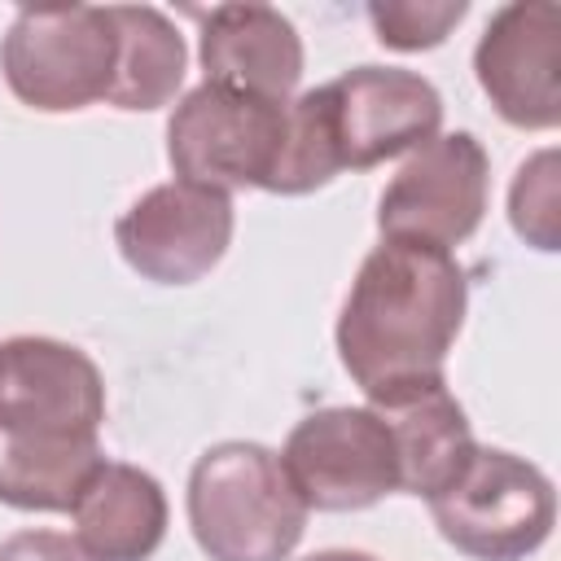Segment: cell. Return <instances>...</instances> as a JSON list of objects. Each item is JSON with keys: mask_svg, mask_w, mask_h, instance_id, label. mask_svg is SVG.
Masks as SVG:
<instances>
[{"mask_svg": "<svg viewBox=\"0 0 561 561\" xmlns=\"http://www.w3.org/2000/svg\"><path fill=\"white\" fill-rule=\"evenodd\" d=\"M298 101L311 114L337 175L412 153L443 127L438 88L403 66H355Z\"/></svg>", "mask_w": 561, "mask_h": 561, "instance_id": "3", "label": "cell"}, {"mask_svg": "<svg viewBox=\"0 0 561 561\" xmlns=\"http://www.w3.org/2000/svg\"><path fill=\"white\" fill-rule=\"evenodd\" d=\"M232 197L188 180H167L140 193L114 224V245L127 267L153 285H193L219 267L232 245Z\"/></svg>", "mask_w": 561, "mask_h": 561, "instance_id": "10", "label": "cell"}, {"mask_svg": "<svg viewBox=\"0 0 561 561\" xmlns=\"http://www.w3.org/2000/svg\"><path fill=\"white\" fill-rule=\"evenodd\" d=\"M307 513L280 456L263 443H215L188 473V526L210 561H289Z\"/></svg>", "mask_w": 561, "mask_h": 561, "instance_id": "2", "label": "cell"}, {"mask_svg": "<svg viewBox=\"0 0 561 561\" xmlns=\"http://www.w3.org/2000/svg\"><path fill=\"white\" fill-rule=\"evenodd\" d=\"M167 491L153 473L101 460L70 504V539L88 561H149L167 539Z\"/></svg>", "mask_w": 561, "mask_h": 561, "instance_id": "13", "label": "cell"}, {"mask_svg": "<svg viewBox=\"0 0 561 561\" xmlns=\"http://www.w3.org/2000/svg\"><path fill=\"white\" fill-rule=\"evenodd\" d=\"M508 224L526 245H535L543 254L561 250V162H557V149H539L517 167L513 188H508Z\"/></svg>", "mask_w": 561, "mask_h": 561, "instance_id": "17", "label": "cell"}, {"mask_svg": "<svg viewBox=\"0 0 561 561\" xmlns=\"http://www.w3.org/2000/svg\"><path fill=\"white\" fill-rule=\"evenodd\" d=\"M280 469L316 513H359L399 491L394 434L377 408H320L302 416L280 447Z\"/></svg>", "mask_w": 561, "mask_h": 561, "instance_id": "7", "label": "cell"}, {"mask_svg": "<svg viewBox=\"0 0 561 561\" xmlns=\"http://www.w3.org/2000/svg\"><path fill=\"white\" fill-rule=\"evenodd\" d=\"M473 75L504 123L552 131L561 123V9L548 0L495 9L473 48Z\"/></svg>", "mask_w": 561, "mask_h": 561, "instance_id": "11", "label": "cell"}, {"mask_svg": "<svg viewBox=\"0 0 561 561\" xmlns=\"http://www.w3.org/2000/svg\"><path fill=\"white\" fill-rule=\"evenodd\" d=\"M101 368L57 337L0 342V434L31 443H101Z\"/></svg>", "mask_w": 561, "mask_h": 561, "instance_id": "9", "label": "cell"}, {"mask_svg": "<svg viewBox=\"0 0 561 561\" xmlns=\"http://www.w3.org/2000/svg\"><path fill=\"white\" fill-rule=\"evenodd\" d=\"M110 22L118 39V61L105 101L131 114L175 101L188 70V48L180 26L153 4H110Z\"/></svg>", "mask_w": 561, "mask_h": 561, "instance_id": "15", "label": "cell"}, {"mask_svg": "<svg viewBox=\"0 0 561 561\" xmlns=\"http://www.w3.org/2000/svg\"><path fill=\"white\" fill-rule=\"evenodd\" d=\"M302 561H377V557L351 552V548H324V552H311V557H302Z\"/></svg>", "mask_w": 561, "mask_h": 561, "instance_id": "20", "label": "cell"}, {"mask_svg": "<svg viewBox=\"0 0 561 561\" xmlns=\"http://www.w3.org/2000/svg\"><path fill=\"white\" fill-rule=\"evenodd\" d=\"M469 280L451 250L421 241L373 245L337 316V359L368 408L447 386L443 364L465 324Z\"/></svg>", "mask_w": 561, "mask_h": 561, "instance_id": "1", "label": "cell"}, {"mask_svg": "<svg viewBox=\"0 0 561 561\" xmlns=\"http://www.w3.org/2000/svg\"><path fill=\"white\" fill-rule=\"evenodd\" d=\"M425 504L438 535L469 561H526L557 526L552 478L504 447H478L460 478Z\"/></svg>", "mask_w": 561, "mask_h": 561, "instance_id": "5", "label": "cell"}, {"mask_svg": "<svg viewBox=\"0 0 561 561\" xmlns=\"http://www.w3.org/2000/svg\"><path fill=\"white\" fill-rule=\"evenodd\" d=\"M491 158L473 131H438L394 171L377 202L386 241H421L451 250L469 241L486 215Z\"/></svg>", "mask_w": 561, "mask_h": 561, "instance_id": "8", "label": "cell"}, {"mask_svg": "<svg viewBox=\"0 0 561 561\" xmlns=\"http://www.w3.org/2000/svg\"><path fill=\"white\" fill-rule=\"evenodd\" d=\"M101 460V443H26L0 434V504L22 513H70Z\"/></svg>", "mask_w": 561, "mask_h": 561, "instance_id": "16", "label": "cell"}, {"mask_svg": "<svg viewBox=\"0 0 561 561\" xmlns=\"http://www.w3.org/2000/svg\"><path fill=\"white\" fill-rule=\"evenodd\" d=\"M118 39L110 9L44 4L18 9L0 39L9 92L39 114H75L110 96Z\"/></svg>", "mask_w": 561, "mask_h": 561, "instance_id": "4", "label": "cell"}, {"mask_svg": "<svg viewBox=\"0 0 561 561\" xmlns=\"http://www.w3.org/2000/svg\"><path fill=\"white\" fill-rule=\"evenodd\" d=\"M0 561H88V552L61 530H18L0 539Z\"/></svg>", "mask_w": 561, "mask_h": 561, "instance_id": "19", "label": "cell"}, {"mask_svg": "<svg viewBox=\"0 0 561 561\" xmlns=\"http://www.w3.org/2000/svg\"><path fill=\"white\" fill-rule=\"evenodd\" d=\"M377 412L386 416V425L394 434L399 491H408V495L434 500L438 491H447L460 478V469L478 451L469 416L447 386L421 390V394L399 399Z\"/></svg>", "mask_w": 561, "mask_h": 561, "instance_id": "14", "label": "cell"}, {"mask_svg": "<svg viewBox=\"0 0 561 561\" xmlns=\"http://www.w3.org/2000/svg\"><path fill=\"white\" fill-rule=\"evenodd\" d=\"M206 83L289 101L302 79V35L272 4H219L202 13Z\"/></svg>", "mask_w": 561, "mask_h": 561, "instance_id": "12", "label": "cell"}, {"mask_svg": "<svg viewBox=\"0 0 561 561\" xmlns=\"http://www.w3.org/2000/svg\"><path fill=\"white\" fill-rule=\"evenodd\" d=\"M364 13L386 48L421 53V48H438L451 35V26H460L469 4L465 0H373Z\"/></svg>", "mask_w": 561, "mask_h": 561, "instance_id": "18", "label": "cell"}, {"mask_svg": "<svg viewBox=\"0 0 561 561\" xmlns=\"http://www.w3.org/2000/svg\"><path fill=\"white\" fill-rule=\"evenodd\" d=\"M289 101L197 83L188 88L167 123V158L175 180L219 188H267L285 149Z\"/></svg>", "mask_w": 561, "mask_h": 561, "instance_id": "6", "label": "cell"}]
</instances>
